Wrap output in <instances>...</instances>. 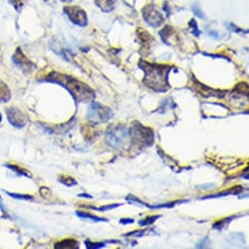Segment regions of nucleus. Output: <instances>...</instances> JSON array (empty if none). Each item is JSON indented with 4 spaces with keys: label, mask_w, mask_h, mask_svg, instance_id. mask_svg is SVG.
Returning <instances> with one entry per match:
<instances>
[{
    "label": "nucleus",
    "mask_w": 249,
    "mask_h": 249,
    "mask_svg": "<svg viewBox=\"0 0 249 249\" xmlns=\"http://www.w3.org/2000/svg\"><path fill=\"white\" fill-rule=\"evenodd\" d=\"M46 81L57 83L65 87L73 97L76 104L90 102L95 98V91L86 83L58 71H51L46 76Z\"/></svg>",
    "instance_id": "obj_1"
},
{
    "label": "nucleus",
    "mask_w": 249,
    "mask_h": 249,
    "mask_svg": "<svg viewBox=\"0 0 249 249\" xmlns=\"http://www.w3.org/2000/svg\"><path fill=\"white\" fill-rule=\"evenodd\" d=\"M139 67L145 72L143 82L146 86L156 92H166L169 89L168 74L172 70L171 66L141 61Z\"/></svg>",
    "instance_id": "obj_2"
},
{
    "label": "nucleus",
    "mask_w": 249,
    "mask_h": 249,
    "mask_svg": "<svg viewBox=\"0 0 249 249\" xmlns=\"http://www.w3.org/2000/svg\"><path fill=\"white\" fill-rule=\"evenodd\" d=\"M106 141L116 150L125 149L127 144L131 143L129 128L118 125L109 128L106 133Z\"/></svg>",
    "instance_id": "obj_3"
},
{
    "label": "nucleus",
    "mask_w": 249,
    "mask_h": 249,
    "mask_svg": "<svg viewBox=\"0 0 249 249\" xmlns=\"http://www.w3.org/2000/svg\"><path fill=\"white\" fill-rule=\"evenodd\" d=\"M130 141L135 145H139L141 148L150 147L154 143V132L151 128L142 125L141 123L135 121L129 128Z\"/></svg>",
    "instance_id": "obj_4"
},
{
    "label": "nucleus",
    "mask_w": 249,
    "mask_h": 249,
    "mask_svg": "<svg viewBox=\"0 0 249 249\" xmlns=\"http://www.w3.org/2000/svg\"><path fill=\"white\" fill-rule=\"evenodd\" d=\"M112 110L100 103L92 102L87 111V119L95 123H105L112 117Z\"/></svg>",
    "instance_id": "obj_5"
},
{
    "label": "nucleus",
    "mask_w": 249,
    "mask_h": 249,
    "mask_svg": "<svg viewBox=\"0 0 249 249\" xmlns=\"http://www.w3.org/2000/svg\"><path fill=\"white\" fill-rule=\"evenodd\" d=\"M6 114L8 121L14 127L23 128L29 122V116L20 108L16 107H11L6 109Z\"/></svg>",
    "instance_id": "obj_6"
},
{
    "label": "nucleus",
    "mask_w": 249,
    "mask_h": 249,
    "mask_svg": "<svg viewBox=\"0 0 249 249\" xmlns=\"http://www.w3.org/2000/svg\"><path fill=\"white\" fill-rule=\"evenodd\" d=\"M65 14L68 16L70 21L76 26L86 27L88 24L86 12L78 6H70L64 9Z\"/></svg>",
    "instance_id": "obj_7"
},
{
    "label": "nucleus",
    "mask_w": 249,
    "mask_h": 249,
    "mask_svg": "<svg viewBox=\"0 0 249 249\" xmlns=\"http://www.w3.org/2000/svg\"><path fill=\"white\" fill-rule=\"evenodd\" d=\"M143 18L150 26L158 28L164 23L163 15L158 10L155 5H148L142 11Z\"/></svg>",
    "instance_id": "obj_8"
},
{
    "label": "nucleus",
    "mask_w": 249,
    "mask_h": 249,
    "mask_svg": "<svg viewBox=\"0 0 249 249\" xmlns=\"http://www.w3.org/2000/svg\"><path fill=\"white\" fill-rule=\"evenodd\" d=\"M13 62L16 66H18L23 71L25 72H32L34 70H36V65L30 61L26 55L22 52L21 48H17L14 56H13Z\"/></svg>",
    "instance_id": "obj_9"
},
{
    "label": "nucleus",
    "mask_w": 249,
    "mask_h": 249,
    "mask_svg": "<svg viewBox=\"0 0 249 249\" xmlns=\"http://www.w3.org/2000/svg\"><path fill=\"white\" fill-rule=\"evenodd\" d=\"M55 248H58V249H76L79 247L78 245V242L73 239V238H66L64 240H61V241H58L55 243L54 245Z\"/></svg>",
    "instance_id": "obj_10"
},
{
    "label": "nucleus",
    "mask_w": 249,
    "mask_h": 249,
    "mask_svg": "<svg viewBox=\"0 0 249 249\" xmlns=\"http://www.w3.org/2000/svg\"><path fill=\"white\" fill-rule=\"evenodd\" d=\"M242 191V187L237 186V187H233L231 188L227 191H224L222 193L219 194H215V195H211V196H206L204 197H201V199H207V198H214V197H220V196H230V195H238L240 192Z\"/></svg>",
    "instance_id": "obj_11"
},
{
    "label": "nucleus",
    "mask_w": 249,
    "mask_h": 249,
    "mask_svg": "<svg viewBox=\"0 0 249 249\" xmlns=\"http://www.w3.org/2000/svg\"><path fill=\"white\" fill-rule=\"evenodd\" d=\"M11 99V92L5 82L0 80V103H7Z\"/></svg>",
    "instance_id": "obj_12"
},
{
    "label": "nucleus",
    "mask_w": 249,
    "mask_h": 249,
    "mask_svg": "<svg viewBox=\"0 0 249 249\" xmlns=\"http://www.w3.org/2000/svg\"><path fill=\"white\" fill-rule=\"evenodd\" d=\"M95 3L99 8H101L102 11L109 12L114 8L115 0H95Z\"/></svg>",
    "instance_id": "obj_13"
},
{
    "label": "nucleus",
    "mask_w": 249,
    "mask_h": 249,
    "mask_svg": "<svg viewBox=\"0 0 249 249\" xmlns=\"http://www.w3.org/2000/svg\"><path fill=\"white\" fill-rule=\"evenodd\" d=\"M76 216L81 218V219H87V220H92L94 222H107L108 220L103 217H99L96 215H93L91 213L88 212H84V211H76Z\"/></svg>",
    "instance_id": "obj_14"
},
{
    "label": "nucleus",
    "mask_w": 249,
    "mask_h": 249,
    "mask_svg": "<svg viewBox=\"0 0 249 249\" xmlns=\"http://www.w3.org/2000/svg\"><path fill=\"white\" fill-rule=\"evenodd\" d=\"M121 204L120 203H113V204H107V205H104V206H101V207H96V206H85L83 205V207H86V208H89V209H93V210H97V211H101V212H106L107 210H111V209H114L116 207H119Z\"/></svg>",
    "instance_id": "obj_15"
},
{
    "label": "nucleus",
    "mask_w": 249,
    "mask_h": 249,
    "mask_svg": "<svg viewBox=\"0 0 249 249\" xmlns=\"http://www.w3.org/2000/svg\"><path fill=\"white\" fill-rule=\"evenodd\" d=\"M59 181H60V183L64 184L68 187H72V186L77 185V182L75 181V179H73L72 177H71L69 175H61L59 177Z\"/></svg>",
    "instance_id": "obj_16"
},
{
    "label": "nucleus",
    "mask_w": 249,
    "mask_h": 249,
    "mask_svg": "<svg viewBox=\"0 0 249 249\" xmlns=\"http://www.w3.org/2000/svg\"><path fill=\"white\" fill-rule=\"evenodd\" d=\"M7 166L11 169V170H13L14 172H16V173H18V174H20V175H23V176H27V177H32V174L28 171V170H26V169H24V168H22V167H20L19 165H13V164H7Z\"/></svg>",
    "instance_id": "obj_17"
},
{
    "label": "nucleus",
    "mask_w": 249,
    "mask_h": 249,
    "mask_svg": "<svg viewBox=\"0 0 249 249\" xmlns=\"http://www.w3.org/2000/svg\"><path fill=\"white\" fill-rule=\"evenodd\" d=\"M161 216L160 215H153V216H149L143 220H141L139 222V225L142 226V227H145V226H150L152 224H154L158 219H160Z\"/></svg>",
    "instance_id": "obj_18"
},
{
    "label": "nucleus",
    "mask_w": 249,
    "mask_h": 249,
    "mask_svg": "<svg viewBox=\"0 0 249 249\" xmlns=\"http://www.w3.org/2000/svg\"><path fill=\"white\" fill-rule=\"evenodd\" d=\"M125 199H126L129 203H131V204L134 203V204H138V205H140V206H146V207L149 206V204L143 202L141 199H139L138 197H136V196H131V195L127 196L125 197Z\"/></svg>",
    "instance_id": "obj_19"
},
{
    "label": "nucleus",
    "mask_w": 249,
    "mask_h": 249,
    "mask_svg": "<svg viewBox=\"0 0 249 249\" xmlns=\"http://www.w3.org/2000/svg\"><path fill=\"white\" fill-rule=\"evenodd\" d=\"M7 195H9L10 196L14 197V198H18V199H23V200H34V196H29V195H20V194H13V193H8L6 192Z\"/></svg>",
    "instance_id": "obj_20"
},
{
    "label": "nucleus",
    "mask_w": 249,
    "mask_h": 249,
    "mask_svg": "<svg viewBox=\"0 0 249 249\" xmlns=\"http://www.w3.org/2000/svg\"><path fill=\"white\" fill-rule=\"evenodd\" d=\"M85 246L89 249H98V248H103L106 246L104 242H90L89 240L85 241Z\"/></svg>",
    "instance_id": "obj_21"
},
{
    "label": "nucleus",
    "mask_w": 249,
    "mask_h": 249,
    "mask_svg": "<svg viewBox=\"0 0 249 249\" xmlns=\"http://www.w3.org/2000/svg\"><path fill=\"white\" fill-rule=\"evenodd\" d=\"M233 217H231V218H226V219H223V220H220L218 222H216L214 225H213V228L214 229H218V230H221L223 229Z\"/></svg>",
    "instance_id": "obj_22"
},
{
    "label": "nucleus",
    "mask_w": 249,
    "mask_h": 249,
    "mask_svg": "<svg viewBox=\"0 0 249 249\" xmlns=\"http://www.w3.org/2000/svg\"><path fill=\"white\" fill-rule=\"evenodd\" d=\"M189 25H190L191 28H193L192 33H193L196 36H199V31H198V29H197V24L196 23V20H195V19L191 20V22H190Z\"/></svg>",
    "instance_id": "obj_23"
},
{
    "label": "nucleus",
    "mask_w": 249,
    "mask_h": 249,
    "mask_svg": "<svg viewBox=\"0 0 249 249\" xmlns=\"http://www.w3.org/2000/svg\"><path fill=\"white\" fill-rule=\"evenodd\" d=\"M26 1L27 0H11V3L14 5L16 9H20L25 4Z\"/></svg>",
    "instance_id": "obj_24"
},
{
    "label": "nucleus",
    "mask_w": 249,
    "mask_h": 249,
    "mask_svg": "<svg viewBox=\"0 0 249 249\" xmlns=\"http://www.w3.org/2000/svg\"><path fill=\"white\" fill-rule=\"evenodd\" d=\"M146 231H130L128 233L124 234V236H142L145 234Z\"/></svg>",
    "instance_id": "obj_25"
},
{
    "label": "nucleus",
    "mask_w": 249,
    "mask_h": 249,
    "mask_svg": "<svg viewBox=\"0 0 249 249\" xmlns=\"http://www.w3.org/2000/svg\"><path fill=\"white\" fill-rule=\"evenodd\" d=\"M119 223L121 225H129V224H133L135 223V220L134 219H131V218H127V219H120Z\"/></svg>",
    "instance_id": "obj_26"
},
{
    "label": "nucleus",
    "mask_w": 249,
    "mask_h": 249,
    "mask_svg": "<svg viewBox=\"0 0 249 249\" xmlns=\"http://www.w3.org/2000/svg\"><path fill=\"white\" fill-rule=\"evenodd\" d=\"M193 11H194V13H195L197 17H199V18H204V14L202 13V11H201L198 7L193 6Z\"/></svg>",
    "instance_id": "obj_27"
},
{
    "label": "nucleus",
    "mask_w": 249,
    "mask_h": 249,
    "mask_svg": "<svg viewBox=\"0 0 249 249\" xmlns=\"http://www.w3.org/2000/svg\"><path fill=\"white\" fill-rule=\"evenodd\" d=\"M208 241V238L207 237H205V238H203L200 242H198V244H196V247H197V248H203V247H208L209 245H207L206 244V242Z\"/></svg>",
    "instance_id": "obj_28"
},
{
    "label": "nucleus",
    "mask_w": 249,
    "mask_h": 249,
    "mask_svg": "<svg viewBox=\"0 0 249 249\" xmlns=\"http://www.w3.org/2000/svg\"><path fill=\"white\" fill-rule=\"evenodd\" d=\"M229 28H230V30L231 31V32H242L240 29H238L237 27H235L234 25H232V24H229Z\"/></svg>",
    "instance_id": "obj_29"
},
{
    "label": "nucleus",
    "mask_w": 249,
    "mask_h": 249,
    "mask_svg": "<svg viewBox=\"0 0 249 249\" xmlns=\"http://www.w3.org/2000/svg\"><path fill=\"white\" fill-rule=\"evenodd\" d=\"M78 196H80V197H85V198H90V199L93 198V196H90V195H88V194H80V195H78Z\"/></svg>",
    "instance_id": "obj_30"
},
{
    "label": "nucleus",
    "mask_w": 249,
    "mask_h": 249,
    "mask_svg": "<svg viewBox=\"0 0 249 249\" xmlns=\"http://www.w3.org/2000/svg\"><path fill=\"white\" fill-rule=\"evenodd\" d=\"M63 2H71V1H72V0H62Z\"/></svg>",
    "instance_id": "obj_31"
},
{
    "label": "nucleus",
    "mask_w": 249,
    "mask_h": 249,
    "mask_svg": "<svg viewBox=\"0 0 249 249\" xmlns=\"http://www.w3.org/2000/svg\"><path fill=\"white\" fill-rule=\"evenodd\" d=\"M2 121V115H1V113H0V122Z\"/></svg>",
    "instance_id": "obj_32"
}]
</instances>
